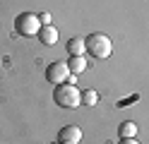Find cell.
<instances>
[{"label": "cell", "mask_w": 149, "mask_h": 144, "mask_svg": "<svg viewBox=\"0 0 149 144\" xmlns=\"http://www.w3.org/2000/svg\"><path fill=\"white\" fill-rule=\"evenodd\" d=\"M53 101H55V106H60V108H65V111H74V108L82 103V91H79L74 84L65 82V84H58V86H55Z\"/></svg>", "instance_id": "6da1fadb"}, {"label": "cell", "mask_w": 149, "mask_h": 144, "mask_svg": "<svg viewBox=\"0 0 149 144\" xmlns=\"http://www.w3.org/2000/svg\"><path fill=\"white\" fill-rule=\"evenodd\" d=\"M84 43H87V53L99 58V60H104V58H108L111 53H113V41H111L108 34H101V31L89 34L84 38Z\"/></svg>", "instance_id": "7a4b0ae2"}, {"label": "cell", "mask_w": 149, "mask_h": 144, "mask_svg": "<svg viewBox=\"0 0 149 144\" xmlns=\"http://www.w3.org/2000/svg\"><path fill=\"white\" fill-rule=\"evenodd\" d=\"M15 31L19 34V36H26V38L39 36V31H41L39 15H34V12H22V15H17V19H15Z\"/></svg>", "instance_id": "3957f363"}, {"label": "cell", "mask_w": 149, "mask_h": 144, "mask_svg": "<svg viewBox=\"0 0 149 144\" xmlns=\"http://www.w3.org/2000/svg\"><path fill=\"white\" fill-rule=\"evenodd\" d=\"M70 77H72V72H70V67H68V63H65V60H55V63L48 65V70H46V79H48L53 86L65 84Z\"/></svg>", "instance_id": "277c9868"}, {"label": "cell", "mask_w": 149, "mask_h": 144, "mask_svg": "<svg viewBox=\"0 0 149 144\" xmlns=\"http://www.w3.org/2000/svg\"><path fill=\"white\" fill-rule=\"evenodd\" d=\"M82 142V130L77 125H65L58 132V144H79Z\"/></svg>", "instance_id": "5b68a950"}, {"label": "cell", "mask_w": 149, "mask_h": 144, "mask_svg": "<svg viewBox=\"0 0 149 144\" xmlns=\"http://www.w3.org/2000/svg\"><path fill=\"white\" fill-rule=\"evenodd\" d=\"M36 38H39L43 46H53L55 41H58V29H55L53 24H46V26H41V31H39Z\"/></svg>", "instance_id": "8992f818"}, {"label": "cell", "mask_w": 149, "mask_h": 144, "mask_svg": "<svg viewBox=\"0 0 149 144\" xmlns=\"http://www.w3.org/2000/svg\"><path fill=\"white\" fill-rule=\"evenodd\" d=\"M65 48H68L70 58H74V55H84V53H87V43H84V38H77V36L70 38Z\"/></svg>", "instance_id": "52a82bcc"}, {"label": "cell", "mask_w": 149, "mask_h": 144, "mask_svg": "<svg viewBox=\"0 0 149 144\" xmlns=\"http://www.w3.org/2000/svg\"><path fill=\"white\" fill-rule=\"evenodd\" d=\"M68 67H70V72L77 77V74H82V72L87 70V58L84 55H74V58L68 60Z\"/></svg>", "instance_id": "ba28073f"}, {"label": "cell", "mask_w": 149, "mask_h": 144, "mask_svg": "<svg viewBox=\"0 0 149 144\" xmlns=\"http://www.w3.org/2000/svg\"><path fill=\"white\" fill-rule=\"evenodd\" d=\"M118 134H120V139L135 137V134H137V125H135L132 120H125V122H120V127H118Z\"/></svg>", "instance_id": "9c48e42d"}, {"label": "cell", "mask_w": 149, "mask_h": 144, "mask_svg": "<svg viewBox=\"0 0 149 144\" xmlns=\"http://www.w3.org/2000/svg\"><path fill=\"white\" fill-rule=\"evenodd\" d=\"M82 103H84V106H96L99 103V94L94 89H84V91H82Z\"/></svg>", "instance_id": "30bf717a"}, {"label": "cell", "mask_w": 149, "mask_h": 144, "mask_svg": "<svg viewBox=\"0 0 149 144\" xmlns=\"http://www.w3.org/2000/svg\"><path fill=\"white\" fill-rule=\"evenodd\" d=\"M39 22H41V26L51 24V15H48V12H41V15H39Z\"/></svg>", "instance_id": "8fae6325"}, {"label": "cell", "mask_w": 149, "mask_h": 144, "mask_svg": "<svg viewBox=\"0 0 149 144\" xmlns=\"http://www.w3.org/2000/svg\"><path fill=\"white\" fill-rule=\"evenodd\" d=\"M118 144H139V142H137L135 137H127V139H120Z\"/></svg>", "instance_id": "7c38bea8"}, {"label": "cell", "mask_w": 149, "mask_h": 144, "mask_svg": "<svg viewBox=\"0 0 149 144\" xmlns=\"http://www.w3.org/2000/svg\"><path fill=\"white\" fill-rule=\"evenodd\" d=\"M53 144H55V142H53Z\"/></svg>", "instance_id": "4fadbf2b"}]
</instances>
